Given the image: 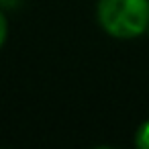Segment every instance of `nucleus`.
I'll list each match as a JSON object with an SVG mask.
<instances>
[{"label": "nucleus", "mask_w": 149, "mask_h": 149, "mask_svg": "<svg viewBox=\"0 0 149 149\" xmlns=\"http://www.w3.org/2000/svg\"><path fill=\"white\" fill-rule=\"evenodd\" d=\"M96 19L114 39H137L149 29V0H98Z\"/></svg>", "instance_id": "1"}, {"label": "nucleus", "mask_w": 149, "mask_h": 149, "mask_svg": "<svg viewBox=\"0 0 149 149\" xmlns=\"http://www.w3.org/2000/svg\"><path fill=\"white\" fill-rule=\"evenodd\" d=\"M135 145L139 149H149V118L143 120L135 131Z\"/></svg>", "instance_id": "2"}, {"label": "nucleus", "mask_w": 149, "mask_h": 149, "mask_svg": "<svg viewBox=\"0 0 149 149\" xmlns=\"http://www.w3.org/2000/svg\"><path fill=\"white\" fill-rule=\"evenodd\" d=\"M6 35H8V21H6L4 13L0 10V47L4 45V41H6Z\"/></svg>", "instance_id": "3"}, {"label": "nucleus", "mask_w": 149, "mask_h": 149, "mask_svg": "<svg viewBox=\"0 0 149 149\" xmlns=\"http://www.w3.org/2000/svg\"><path fill=\"white\" fill-rule=\"evenodd\" d=\"M147 35H149V29H147Z\"/></svg>", "instance_id": "4"}]
</instances>
